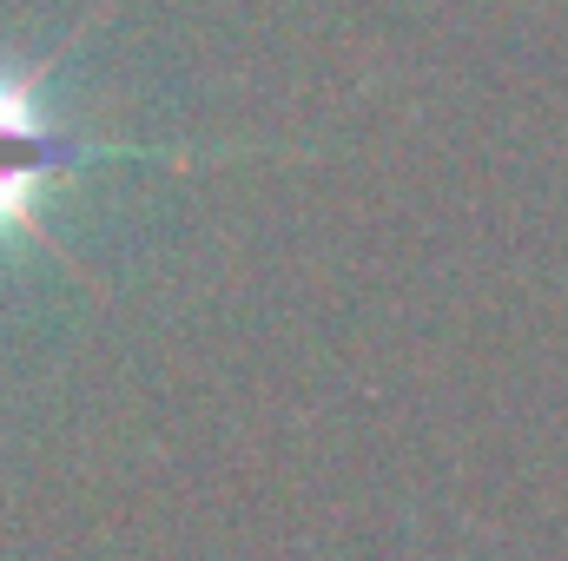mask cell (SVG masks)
<instances>
[{"mask_svg": "<svg viewBox=\"0 0 568 561\" xmlns=\"http://www.w3.org/2000/svg\"><path fill=\"white\" fill-rule=\"evenodd\" d=\"M40 73H47V60L27 73L0 67V232H27L33 245H53L40 225V185L87 159H120L126 145H87L67 126H53L47 100H40Z\"/></svg>", "mask_w": 568, "mask_h": 561, "instance_id": "6da1fadb", "label": "cell"}]
</instances>
